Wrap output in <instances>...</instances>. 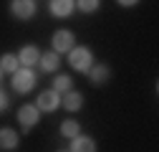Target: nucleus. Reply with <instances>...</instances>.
Instances as JSON below:
<instances>
[{"mask_svg": "<svg viewBox=\"0 0 159 152\" xmlns=\"http://www.w3.org/2000/svg\"><path fill=\"white\" fill-rule=\"evenodd\" d=\"M86 76H89V81H91L93 86H104V84L111 79V69H109V64H93Z\"/></svg>", "mask_w": 159, "mask_h": 152, "instance_id": "11", "label": "nucleus"}, {"mask_svg": "<svg viewBox=\"0 0 159 152\" xmlns=\"http://www.w3.org/2000/svg\"><path fill=\"white\" fill-rule=\"evenodd\" d=\"M58 132H61V137L71 140V137H76V135H81V124H78L76 119H63L61 127H58Z\"/></svg>", "mask_w": 159, "mask_h": 152, "instance_id": "16", "label": "nucleus"}, {"mask_svg": "<svg viewBox=\"0 0 159 152\" xmlns=\"http://www.w3.org/2000/svg\"><path fill=\"white\" fill-rule=\"evenodd\" d=\"M61 107H63L66 112H71V114L81 112V109H84V94H81V91H76V89L66 91L63 97H61Z\"/></svg>", "mask_w": 159, "mask_h": 152, "instance_id": "12", "label": "nucleus"}, {"mask_svg": "<svg viewBox=\"0 0 159 152\" xmlns=\"http://www.w3.org/2000/svg\"><path fill=\"white\" fill-rule=\"evenodd\" d=\"M73 46H76V36H73V31H68V28H58V31H53V36H51V51H56L58 56H61V53H68Z\"/></svg>", "mask_w": 159, "mask_h": 152, "instance_id": "4", "label": "nucleus"}, {"mask_svg": "<svg viewBox=\"0 0 159 152\" xmlns=\"http://www.w3.org/2000/svg\"><path fill=\"white\" fill-rule=\"evenodd\" d=\"M58 152H68V150H58Z\"/></svg>", "mask_w": 159, "mask_h": 152, "instance_id": "21", "label": "nucleus"}, {"mask_svg": "<svg viewBox=\"0 0 159 152\" xmlns=\"http://www.w3.org/2000/svg\"><path fill=\"white\" fill-rule=\"evenodd\" d=\"M76 8L81 13H86V15H91V13H96L101 8V0H76Z\"/></svg>", "mask_w": 159, "mask_h": 152, "instance_id": "17", "label": "nucleus"}, {"mask_svg": "<svg viewBox=\"0 0 159 152\" xmlns=\"http://www.w3.org/2000/svg\"><path fill=\"white\" fill-rule=\"evenodd\" d=\"M61 97H63V94H58V91H53V89H43V91L35 97V107L41 109V114H43V112L51 114V112H56V109H61Z\"/></svg>", "mask_w": 159, "mask_h": 152, "instance_id": "6", "label": "nucleus"}, {"mask_svg": "<svg viewBox=\"0 0 159 152\" xmlns=\"http://www.w3.org/2000/svg\"><path fill=\"white\" fill-rule=\"evenodd\" d=\"M18 145H20V135L13 127H0V150L13 152V150H18Z\"/></svg>", "mask_w": 159, "mask_h": 152, "instance_id": "13", "label": "nucleus"}, {"mask_svg": "<svg viewBox=\"0 0 159 152\" xmlns=\"http://www.w3.org/2000/svg\"><path fill=\"white\" fill-rule=\"evenodd\" d=\"M18 69H20V61H18L15 53L5 51L3 56H0V71H3V74H15Z\"/></svg>", "mask_w": 159, "mask_h": 152, "instance_id": "14", "label": "nucleus"}, {"mask_svg": "<svg viewBox=\"0 0 159 152\" xmlns=\"http://www.w3.org/2000/svg\"><path fill=\"white\" fill-rule=\"evenodd\" d=\"M116 5H121V8H134V5H139V0H116Z\"/></svg>", "mask_w": 159, "mask_h": 152, "instance_id": "19", "label": "nucleus"}, {"mask_svg": "<svg viewBox=\"0 0 159 152\" xmlns=\"http://www.w3.org/2000/svg\"><path fill=\"white\" fill-rule=\"evenodd\" d=\"M15 119H18V124H20L23 135H28V132L41 122V109H38L35 104H20L18 112H15Z\"/></svg>", "mask_w": 159, "mask_h": 152, "instance_id": "3", "label": "nucleus"}, {"mask_svg": "<svg viewBox=\"0 0 159 152\" xmlns=\"http://www.w3.org/2000/svg\"><path fill=\"white\" fill-rule=\"evenodd\" d=\"M35 84H38V76H35L33 69L20 66L15 74H10V86H13L15 94H30L35 89Z\"/></svg>", "mask_w": 159, "mask_h": 152, "instance_id": "2", "label": "nucleus"}, {"mask_svg": "<svg viewBox=\"0 0 159 152\" xmlns=\"http://www.w3.org/2000/svg\"><path fill=\"white\" fill-rule=\"evenodd\" d=\"M0 81H3V71H0Z\"/></svg>", "mask_w": 159, "mask_h": 152, "instance_id": "20", "label": "nucleus"}, {"mask_svg": "<svg viewBox=\"0 0 159 152\" xmlns=\"http://www.w3.org/2000/svg\"><path fill=\"white\" fill-rule=\"evenodd\" d=\"M10 15L15 18V21H23V23H28V21H33V15L38 13V3L35 0H10Z\"/></svg>", "mask_w": 159, "mask_h": 152, "instance_id": "5", "label": "nucleus"}, {"mask_svg": "<svg viewBox=\"0 0 159 152\" xmlns=\"http://www.w3.org/2000/svg\"><path fill=\"white\" fill-rule=\"evenodd\" d=\"M38 69H41L43 74H58V69H61V56H58L56 51H41Z\"/></svg>", "mask_w": 159, "mask_h": 152, "instance_id": "10", "label": "nucleus"}, {"mask_svg": "<svg viewBox=\"0 0 159 152\" xmlns=\"http://www.w3.org/2000/svg\"><path fill=\"white\" fill-rule=\"evenodd\" d=\"M53 91H58V94H66V91H71L73 89V79L68 74H56L53 76V86H51Z\"/></svg>", "mask_w": 159, "mask_h": 152, "instance_id": "15", "label": "nucleus"}, {"mask_svg": "<svg viewBox=\"0 0 159 152\" xmlns=\"http://www.w3.org/2000/svg\"><path fill=\"white\" fill-rule=\"evenodd\" d=\"M8 107H10V97H8L5 89H0V112H5Z\"/></svg>", "mask_w": 159, "mask_h": 152, "instance_id": "18", "label": "nucleus"}, {"mask_svg": "<svg viewBox=\"0 0 159 152\" xmlns=\"http://www.w3.org/2000/svg\"><path fill=\"white\" fill-rule=\"evenodd\" d=\"M76 10V0H48V13L58 21H66L71 18Z\"/></svg>", "mask_w": 159, "mask_h": 152, "instance_id": "7", "label": "nucleus"}, {"mask_svg": "<svg viewBox=\"0 0 159 152\" xmlns=\"http://www.w3.org/2000/svg\"><path fill=\"white\" fill-rule=\"evenodd\" d=\"M96 150H98L96 140L89 137V135H84V132L68 140V152H96Z\"/></svg>", "mask_w": 159, "mask_h": 152, "instance_id": "9", "label": "nucleus"}, {"mask_svg": "<svg viewBox=\"0 0 159 152\" xmlns=\"http://www.w3.org/2000/svg\"><path fill=\"white\" fill-rule=\"evenodd\" d=\"M15 56H18V61H20V66L33 69V66H38V59H41V48H38L35 43H25V46L18 48Z\"/></svg>", "mask_w": 159, "mask_h": 152, "instance_id": "8", "label": "nucleus"}, {"mask_svg": "<svg viewBox=\"0 0 159 152\" xmlns=\"http://www.w3.org/2000/svg\"><path fill=\"white\" fill-rule=\"evenodd\" d=\"M68 66L73 69V71H78V74H89V69L93 66V51L89 48V46H73L71 51H68Z\"/></svg>", "mask_w": 159, "mask_h": 152, "instance_id": "1", "label": "nucleus"}]
</instances>
